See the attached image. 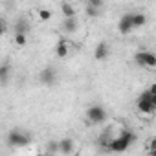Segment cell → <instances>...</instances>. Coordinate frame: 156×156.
<instances>
[{
	"label": "cell",
	"mask_w": 156,
	"mask_h": 156,
	"mask_svg": "<svg viewBox=\"0 0 156 156\" xmlns=\"http://www.w3.org/2000/svg\"><path fill=\"white\" fill-rule=\"evenodd\" d=\"M134 141H136L134 130L125 129V130L119 132V136H116V138H112V140L108 141V151H112V152H123V151H127Z\"/></svg>",
	"instance_id": "cell-1"
},
{
	"label": "cell",
	"mask_w": 156,
	"mask_h": 156,
	"mask_svg": "<svg viewBox=\"0 0 156 156\" xmlns=\"http://www.w3.org/2000/svg\"><path fill=\"white\" fill-rule=\"evenodd\" d=\"M87 119L94 125H101L107 119V110L101 105H90L87 108Z\"/></svg>",
	"instance_id": "cell-2"
},
{
	"label": "cell",
	"mask_w": 156,
	"mask_h": 156,
	"mask_svg": "<svg viewBox=\"0 0 156 156\" xmlns=\"http://www.w3.org/2000/svg\"><path fill=\"white\" fill-rule=\"evenodd\" d=\"M8 141L13 147H22V145H28L30 143V134H26V132H22L19 129H13L8 134Z\"/></svg>",
	"instance_id": "cell-3"
},
{
	"label": "cell",
	"mask_w": 156,
	"mask_h": 156,
	"mask_svg": "<svg viewBox=\"0 0 156 156\" xmlns=\"http://www.w3.org/2000/svg\"><path fill=\"white\" fill-rule=\"evenodd\" d=\"M39 81H41L44 87H51V85H55V83H57V72H55L53 68H50V66L42 68L41 73H39Z\"/></svg>",
	"instance_id": "cell-4"
},
{
	"label": "cell",
	"mask_w": 156,
	"mask_h": 156,
	"mask_svg": "<svg viewBox=\"0 0 156 156\" xmlns=\"http://www.w3.org/2000/svg\"><path fill=\"white\" fill-rule=\"evenodd\" d=\"M136 108L140 114H145V116H152L154 110H156V103L149 101V99H143V98H138V103H136Z\"/></svg>",
	"instance_id": "cell-5"
},
{
	"label": "cell",
	"mask_w": 156,
	"mask_h": 156,
	"mask_svg": "<svg viewBox=\"0 0 156 156\" xmlns=\"http://www.w3.org/2000/svg\"><path fill=\"white\" fill-rule=\"evenodd\" d=\"M132 30H134V28H132V13H125V15L119 19V22H118V31H119L121 35H129Z\"/></svg>",
	"instance_id": "cell-6"
},
{
	"label": "cell",
	"mask_w": 156,
	"mask_h": 156,
	"mask_svg": "<svg viewBox=\"0 0 156 156\" xmlns=\"http://www.w3.org/2000/svg\"><path fill=\"white\" fill-rule=\"evenodd\" d=\"M108 53H110V48H108L107 42H99V44L96 46V50H94V57H96V61H103V59H107Z\"/></svg>",
	"instance_id": "cell-7"
},
{
	"label": "cell",
	"mask_w": 156,
	"mask_h": 156,
	"mask_svg": "<svg viewBox=\"0 0 156 156\" xmlns=\"http://www.w3.org/2000/svg\"><path fill=\"white\" fill-rule=\"evenodd\" d=\"M68 53H70V44H68L66 39H61V41L57 42V46H55V55H57L59 59H64Z\"/></svg>",
	"instance_id": "cell-8"
},
{
	"label": "cell",
	"mask_w": 156,
	"mask_h": 156,
	"mask_svg": "<svg viewBox=\"0 0 156 156\" xmlns=\"http://www.w3.org/2000/svg\"><path fill=\"white\" fill-rule=\"evenodd\" d=\"M9 75H11V64L2 62L0 64V85H6L9 81Z\"/></svg>",
	"instance_id": "cell-9"
},
{
	"label": "cell",
	"mask_w": 156,
	"mask_h": 156,
	"mask_svg": "<svg viewBox=\"0 0 156 156\" xmlns=\"http://www.w3.org/2000/svg\"><path fill=\"white\" fill-rule=\"evenodd\" d=\"M57 143H59V152H62V154H72L73 152V140L64 138V140H61Z\"/></svg>",
	"instance_id": "cell-10"
},
{
	"label": "cell",
	"mask_w": 156,
	"mask_h": 156,
	"mask_svg": "<svg viewBox=\"0 0 156 156\" xmlns=\"http://www.w3.org/2000/svg\"><path fill=\"white\" fill-rule=\"evenodd\" d=\"M62 30H64L68 35L75 33V31H77V20H75V17H68V19H64V22H62Z\"/></svg>",
	"instance_id": "cell-11"
},
{
	"label": "cell",
	"mask_w": 156,
	"mask_h": 156,
	"mask_svg": "<svg viewBox=\"0 0 156 156\" xmlns=\"http://www.w3.org/2000/svg\"><path fill=\"white\" fill-rule=\"evenodd\" d=\"M147 24V15L145 13H132V28H143Z\"/></svg>",
	"instance_id": "cell-12"
},
{
	"label": "cell",
	"mask_w": 156,
	"mask_h": 156,
	"mask_svg": "<svg viewBox=\"0 0 156 156\" xmlns=\"http://www.w3.org/2000/svg\"><path fill=\"white\" fill-rule=\"evenodd\" d=\"M61 13H62L64 19H68V17H75V8H73L72 4H68V2H62V4H61Z\"/></svg>",
	"instance_id": "cell-13"
},
{
	"label": "cell",
	"mask_w": 156,
	"mask_h": 156,
	"mask_svg": "<svg viewBox=\"0 0 156 156\" xmlns=\"http://www.w3.org/2000/svg\"><path fill=\"white\" fill-rule=\"evenodd\" d=\"M13 42H15L19 48H24V46L28 44V35H26V33H15V39H13Z\"/></svg>",
	"instance_id": "cell-14"
},
{
	"label": "cell",
	"mask_w": 156,
	"mask_h": 156,
	"mask_svg": "<svg viewBox=\"0 0 156 156\" xmlns=\"http://www.w3.org/2000/svg\"><path fill=\"white\" fill-rule=\"evenodd\" d=\"M145 68H149V70L156 68V57L152 51H147V55H145Z\"/></svg>",
	"instance_id": "cell-15"
},
{
	"label": "cell",
	"mask_w": 156,
	"mask_h": 156,
	"mask_svg": "<svg viewBox=\"0 0 156 156\" xmlns=\"http://www.w3.org/2000/svg\"><path fill=\"white\" fill-rule=\"evenodd\" d=\"M37 17H39V20H41V22H48V20L51 19V11H50V9H46V8H41V9L37 11Z\"/></svg>",
	"instance_id": "cell-16"
},
{
	"label": "cell",
	"mask_w": 156,
	"mask_h": 156,
	"mask_svg": "<svg viewBox=\"0 0 156 156\" xmlns=\"http://www.w3.org/2000/svg\"><path fill=\"white\" fill-rule=\"evenodd\" d=\"M145 55H147V51H138V53H134V62H136L140 68H145Z\"/></svg>",
	"instance_id": "cell-17"
},
{
	"label": "cell",
	"mask_w": 156,
	"mask_h": 156,
	"mask_svg": "<svg viewBox=\"0 0 156 156\" xmlns=\"http://www.w3.org/2000/svg\"><path fill=\"white\" fill-rule=\"evenodd\" d=\"M28 31V24H26V20H17V24H15V33H26Z\"/></svg>",
	"instance_id": "cell-18"
},
{
	"label": "cell",
	"mask_w": 156,
	"mask_h": 156,
	"mask_svg": "<svg viewBox=\"0 0 156 156\" xmlns=\"http://www.w3.org/2000/svg\"><path fill=\"white\" fill-rule=\"evenodd\" d=\"M85 13H87V17H90V19H98V17H99V9L94 8V6H87Z\"/></svg>",
	"instance_id": "cell-19"
},
{
	"label": "cell",
	"mask_w": 156,
	"mask_h": 156,
	"mask_svg": "<svg viewBox=\"0 0 156 156\" xmlns=\"http://www.w3.org/2000/svg\"><path fill=\"white\" fill-rule=\"evenodd\" d=\"M103 4H105V0H88V6H94V8H98V9H101Z\"/></svg>",
	"instance_id": "cell-20"
},
{
	"label": "cell",
	"mask_w": 156,
	"mask_h": 156,
	"mask_svg": "<svg viewBox=\"0 0 156 156\" xmlns=\"http://www.w3.org/2000/svg\"><path fill=\"white\" fill-rule=\"evenodd\" d=\"M6 30H8V24H6V20H4L2 17H0V37L6 33Z\"/></svg>",
	"instance_id": "cell-21"
}]
</instances>
